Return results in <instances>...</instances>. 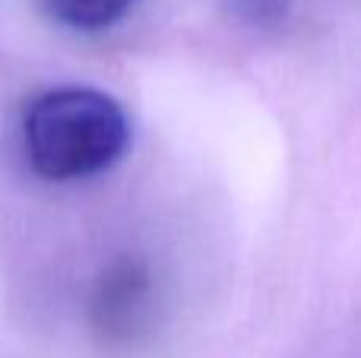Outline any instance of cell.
Wrapping results in <instances>:
<instances>
[{"instance_id": "1", "label": "cell", "mask_w": 361, "mask_h": 358, "mask_svg": "<svg viewBox=\"0 0 361 358\" xmlns=\"http://www.w3.org/2000/svg\"><path fill=\"white\" fill-rule=\"evenodd\" d=\"M25 156L51 181H76L111 168L130 143V121L111 95L61 86L38 95L23 121Z\"/></svg>"}, {"instance_id": "2", "label": "cell", "mask_w": 361, "mask_h": 358, "mask_svg": "<svg viewBox=\"0 0 361 358\" xmlns=\"http://www.w3.org/2000/svg\"><path fill=\"white\" fill-rule=\"evenodd\" d=\"M162 295L149 264L140 257H118L99 273L89 295L92 336L111 352L143 346L159 327Z\"/></svg>"}, {"instance_id": "3", "label": "cell", "mask_w": 361, "mask_h": 358, "mask_svg": "<svg viewBox=\"0 0 361 358\" xmlns=\"http://www.w3.org/2000/svg\"><path fill=\"white\" fill-rule=\"evenodd\" d=\"M54 23L76 32H99L121 23L137 6V0H42Z\"/></svg>"}, {"instance_id": "4", "label": "cell", "mask_w": 361, "mask_h": 358, "mask_svg": "<svg viewBox=\"0 0 361 358\" xmlns=\"http://www.w3.org/2000/svg\"><path fill=\"white\" fill-rule=\"evenodd\" d=\"M295 0H231V10L250 25H276L288 16Z\"/></svg>"}]
</instances>
